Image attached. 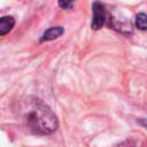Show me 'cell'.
<instances>
[{
  "label": "cell",
  "instance_id": "cell-2",
  "mask_svg": "<svg viewBox=\"0 0 147 147\" xmlns=\"http://www.w3.org/2000/svg\"><path fill=\"white\" fill-rule=\"evenodd\" d=\"M92 11H93V18L91 23V28L93 30H99L103 26L106 20H107V10L102 2L94 1L92 5Z\"/></svg>",
  "mask_w": 147,
  "mask_h": 147
},
{
  "label": "cell",
  "instance_id": "cell-1",
  "mask_svg": "<svg viewBox=\"0 0 147 147\" xmlns=\"http://www.w3.org/2000/svg\"><path fill=\"white\" fill-rule=\"evenodd\" d=\"M16 113L24 127L34 134H51L59 126L53 110L42 100L34 96L22 100Z\"/></svg>",
  "mask_w": 147,
  "mask_h": 147
},
{
  "label": "cell",
  "instance_id": "cell-5",
  "mask_svg": "<svg viewBox=\"0 0 147 147\" xmlns=\"http://www.w3.org/2000/svg\"><path fill=\"white\" fill-rule=\"evenodd\" d=\"M136 26L141 31L147 30V15L145 13H139L136 16Z\"/></svg>",
  "mask_w": 147,
  "mask_h": 147
},
{
  "label": "cell",
  "instance_id": "cell-4",
  "mask_svg": "<svg viewBox=\"0 0 147 147\" xmlns=\"http://www.w3.org/2000/svg\"><path fill=\"white\" fill-rule=\"evenodd\" d=\"M15 25V20L11 16L0 17V36L7 34Z\"/></svg>",
  "mask_w": 147,
  "mask_h": 147
},
{
  "label": "cell",
  "instance_id": "cell-6",
  "mask_svg": "<svg viewBox=\"0 0 147 147\" xmlns=\"http://www.w3.org/2000/svg\"><path fill=\"white\" fill-rule=\"evenodd\" d=\"M75 3V0H59V6L62 9H70L72 8Z\"/></svg>",
  "mask_w": 147,
  "mask_h": 147
},
{
  "label": "cell",
  "instance_id": "cell-7",
  "mask_svg": "<svg viewBox=\"0 0 147 147\" xmlns=\"http://www.w3.org/2000/svg\"><path fill=\"white\" fill-rule=\"evenodd\" d=\"M114 147H136V145H134V142H133L131 139H129V140L122 141L121 144H118V145H116V146H114Z\"/></svg>",
  "mask_w": 147,
  "mask_h": 147
},
{
  "label": "cell",
  "instance_id": "cell-3",
  "mask_svg": "<svg viewBox=\"0 0 147 147\" xmlns=\"http://www.w3.org/2000/svg\"><path fill=\"white\" fill-rule=\"evenodd\" d=\"M64 32V29L62 26H52L49 29H47L44 34L40 38V41H49V40H54L56 38H59L60 36H62Z\"/></svg>",
  "mask_w": 147,
  "mask_h": 147
}]
</instances>
